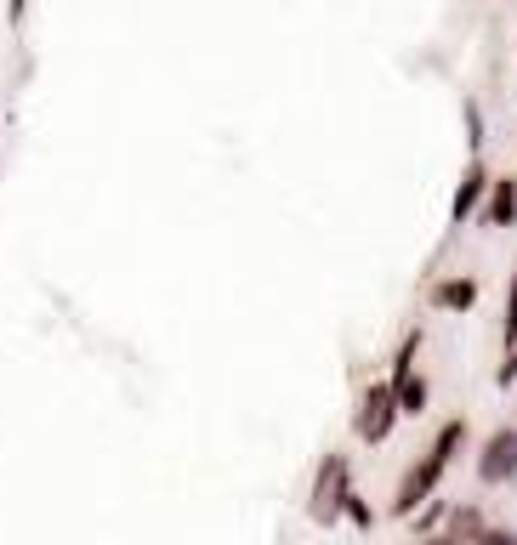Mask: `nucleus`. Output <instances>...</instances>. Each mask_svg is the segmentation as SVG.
I'll list each match as a JSON object with an SVG mask.
<instances>
[{
	"label": "nucleus",
	"instance_id": "f257e3e1",
	"mask_svg": "<svg viewBox=\"0 0 517 545\" xmlns=\"http://www.w3.org/2000/svg\"><path fill=\"white\" fill-rule=\"evenodd\" d=\"M461 438H466V426H461V421H449L444 432H438V438L427 443V455L415 460V466H410V477L398 483V500H393V511H415V506H421V500H427L432 489H438V477L449 472V460H455Z\"/></svg>",
	"mask_w": 517,
	"mask_h": 545
},
{
	"label": "nucleus",
	"instance_id": "f03ea898",
	"mask_svg": "<svg viewBox=\"0 0 517 545\" xmlns=\"http://www.w3.org/2000/svg\"><path fill=\"white\" fill-rule=\"evenodd\" d=\"M347 460L341 455H330L324 460V472H319V483H313V523H330V517H336V511H347Z\"/></svg>",
	"mask_w": 517,
	"mask_h": 545
},
{
	"label": "nucleus",
	"instance_id": "7ed1b4c3",
	"mask_svg": "<svg viewBox=\"0 0 517 545\" xmlns=\"http://www.w3.org/2000/svg\"><path fill=\"white\" fill-rule=\"evenodd\" d=\"M398 421V387H370L364 392V409H358V438L381 443Z\"/></svg>",
	"mask_w": 517,
	"mask_h": 545
},
{
	"label": "nucleus",
	"instance_id": "20e7f679",
	"mask_svg": "<svg viewBox=\"0 0 517 545\" xmlns=\"http://www.w3.org/2000/svg\"><path fill=\"white\" fill-rule=\"evenodd\" d=\"M512 472H517V432H495L478 460V477L483 483H506Z\"/></svg>",
	"mask_w": 517,
	"mask_h": 545
},
{
	"label": "nucleus",
	"instance_id": "39448f33",
	"mask_svg": "<svg viewBox=\"0 0 517 545\" xmlns=\"http://www.w3.org/2000/svg\"><path fill=\"white\" fill-rule=\"evenodd\" d=\"M512 222H517V182L512 176H495L489 199H483V228H512Z\"/></svg>",
	"mask_w": 517,
	"mask_h": 545
},
{
	"label": "nucleus",
	"instance_id": "423d86ee",
	"mask_svg": "<svg viewBox=\"0 0 517 545\" xmlns=\"http://www.w3.org/2000/svg\"><path fill=\"white\" fill-rule=\"evenodd\" d=\"M489 194V171H483V159L472 154V165H466V176H461V188H455V222H466V216L478 211V199Z\"/></svg>",
	"mask_w": 517,
	"mask_h": 545
},
{
	"label": "nucleus",
	"instance_id": "0eeeda50",
	"mask_svg": "<svg viewBox=\"0 0 517 545\" xmlns=\"http://www.w3.org/2000/svg\"><path fill=\"white\" fill-rule=\"evenodd\" d=\"M432 301H438V307H455V313H466V307L478 301V284H472V279H449V284H438V290H432Z\"/></svg>",
	"mask_w": 517,
	"mask_h": 545
},
{
	"label": "nucleus",
	"instance_id": "6e6552de",
	"mask_svg": "<svg viewBox=\"0 0 517 545\" xmlns=\"http://www.w3.org/2000/svg\"><path fill=\"white\" fill-rule=\"evenodd\" d=\"M421 404H427V381L398 375V409H404V415H421Z\"/></svg>",
	"mask_w": 517,
	"mask_h": 545
},
{
	"label": "nucleus",
	"instance_id": "1a4fd4ad",
	"mask_svg": "<svg viewBox=\"0 0 517 545\" xmlns=\"http://www.w3.org/2000/svg\"><path fill=\"white\" fill-rule=\"evenodd\" d=\"M478 545H517V534H506V528H483Z\"/></svg>",
	"mask_w": 517,
	"mask_h": 545
},
{
	"label": "nucleus",
	"instance_id": "9d476101",
	"mask_svg": "<svg viewBox=\"0 0 517 545\" xmlns=\"http://www.w3.org/2000/svg\"><path fill=\"white\" fill-rule=\"evenodd\" d=\"M23 12H29V0H12V6H6V18H12V29L23 23Z\"/></svg>",
	"mask_w": 517,
	"mask_h": 545
}]
</instances>
